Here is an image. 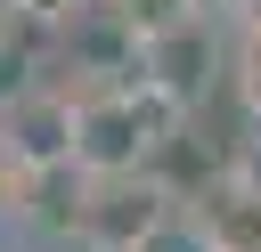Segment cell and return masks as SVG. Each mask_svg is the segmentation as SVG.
Wrapping results in <instances>:
<instances>
[{
	"label": "cell",
	"instance_id": "obj_1",
	"mask_svg": "<svg viewBox=\"0 0 261 252\" xmlns=\"http://www.w3.org/2000/svg\"><path fill=\"white\" fill-rule=\"evenodd\" d=\"M163 130H171V98H163L155 81L114 89V98H90V106L73 114V138H98V163H130V154H147Z\"/></svg>",
	"mask_w": 261,
	"mask_h": 252
},
{
	"label": "cell",
	"instance_id": "obj_2",
	"mask_svg": "<svg viewBox=\"0 0 261 252\" xmlns=\"http://www.w3.org/2000/svg\"><path fill=\"white\" fill-rule=\"evenodd\" d=\"M98 203H106V211H90V236L98 244H139L163 219V195L147 179H98Z\"/></svg>",
	"mask_w": 261,
	"mask_h": 252
},
{
	"label": "cell",
	"instance_id": "obj_3",
	"mask_svg": "<svg viewBox=\"0 0 261 252\" xmlns=\"http://www.w3.org/2000/svg\"><path fill=\"white\" fill-rule=\"evenodd\" d=\"M204 219H212V228H204L212 252H261V195H253V187H220Z\"/></svg>",
	"mask_w": 261,
	"mask_h": 252
},
{
	"label": "cell",
	"instance_id": "obj_4",
	"mask_svg": "<svg viewBox=\"0 0 261 252\" xmlns=\"http://www.w3.org/2000/svg\"><path fill=\"white\" fill-rule=\"evenodd\" d=\"M188 16H196V0H130V8H122V24H130L139 41H155V33L188 24Z\"/></svg>",
	"mask_w": 261,
	"mask_h": 252
},
{
	"label": "cell",
	"instance_id": "obj_5",
	"mask_svg": "<svg viewBox=\"0 0 261 252\" xmlns=\"http://www.w3.org/2000/svg\"><path fill=\"white\" fill-rule=\"evenodd\" d=\"M237 81H245V98L261 106V24H245V41H237Z\"/></svg>",
	"mask_w": 261,
	"mask_h": 252
},
{
	"label": "cell",
	"instance_id": "obj_6",
	"mask_svg": "<svg viewBox=\"0 0 261 252\" xmlns=\"http://www.w3.org/2000/svg\"><path fill=\"white\" fill-rule=\"evenodd\" d=\"M228 8H237V16H245V24H261V0H228Z\"/></svg>",
	"mask_w": 261,
	"mask_h": 252
}]
</instances>
